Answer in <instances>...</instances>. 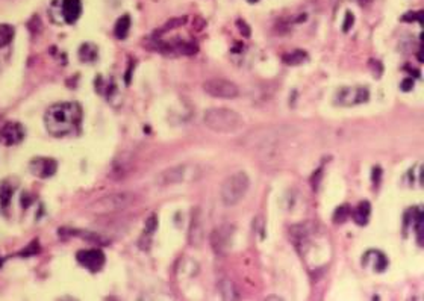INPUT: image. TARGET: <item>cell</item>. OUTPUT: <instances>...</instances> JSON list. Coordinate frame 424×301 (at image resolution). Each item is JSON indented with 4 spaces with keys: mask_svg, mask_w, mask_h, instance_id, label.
<instances>
[{
    "mask_svg": "<svg viewBox=\"0 0 424 301\" xmlns=\"http://www.w3.org/2000/svg\"><path fill=\"white\" fill-rule=\"evenodd\" d=\"M82 106L76 102H62L52 105L46 115V130L52 137H67L75 134L82 121Z\"/></svg>",
    "mask_w": 424,
    "mask_h": 301,
    "instance_id": "1",
    "label": "cell"
},
{
    "mask_svg": "<svg viewBox=\"0 0 424 301\" xmlns=\"http://www.w3.org/2000/svg\"><path fill=\"white\" fill-rule=\"evenodd\" d=\"M203 123L217 134H237L245 124L238 112L227 108L208 109L203 115Z\"/></svg>",
    "mask_w": 424,
    "mask_h": 301,
    "instance_id": "2",
    "label": "cell"
},
{
    "mask_svg": "<svg viewBox=\"0 0 424 301\" xmlns=\"http://www.w3.org/2000/svg\"><path fill=\"white\" fill-rule=\"evenodd\" d=\"M250 188V179L247 173L244 171H237L231 174L221 185L220 190V198L224 206H235L245 197V194Z\"/></svg>",
    "mask_w": 424,
    "mask_h": 301,
    "instance_id": "3",
    "label": "cell"
},
{
    "mask_svg": "<svg viewBox=\"0 0 424 301\" xmlns=\"http://www.w3.org/2000/svg\"><path fill=\"white\" fill-rule=\"evenodd\" d=\"M197 166H188V165H178V166H171L164 170L162 173H159L156 176V183L161 186H168V185H178L182 183L188 179H191L189 174H196Z\"/></svg>",
    "mask_w": 424,
    "mask_h": 301,
    "instance_id": "4",
    "label": "cell"
},
{
    "mask_svg": "<svg viewBox=\"0 0 424 301\" xmlns=\"http://www.w3.org/2000/svg\"><path fill=\"white\" fill-rule=\"evenodd\" d=\"M370 91L364 86H345L337 92L335 103L340 106H356L368 102Z\"/></svg>",
    "mask_w": 424,
    "mask_h": 301,
    "instance_id": "5",
    "label": "cell"
},
{
    "mask_svg": "<svg viewBox=\"0 0 424 301\" xmlns=\"http://www.w3.org/2000/svg\"><path fill=\"white\" fill-rule=\"evenodd\" d=\"M234 235H235L234 225L223 224V225L217 227V229L211 233V239H209L214 251H215L217 254H220V256L226 254V253L232 248Z\"/></svg>",
    "mask_w": 424,
    "mask_h": 301,
    "instance_id": "6",
    "label": "cell"
},
{
    "mask_svg": "<svg viewBox=\"0 0 424 301\" xmlns=\"http://www.w3.org/2000/svg\"><path fill=\"white\" fill-rule=\"evenodd\" d=\"M203 89L215 99H235L239 94L238 86L226 79H209L203 83Z\"/></svg>",
    "mask_w": 424,
    "mask_h": 301,
    "instance_id": "7",
    "label": "cell"
},
{
    "mask_svg": "<svg viewBox=\"0 0 424 301\" xmlns=\"http://www.w3.org/2000/svg\"><path fill=\"white\" fill-rule=\"evenodd\" d=\"M132 201V197L131 194H112V195H108L105 198L99 200L96 204H94V211L97 212H112V211H120V209H125L126 206H129Z\"/></svg>",
    "mask_w": 424,
    "mask_h": 301,
    "instance_id": "8",
    "label": "cell"
},
{
    "mask_svg": "<svg viewBox=\"0 0 424 301\" xmlns=\"http://www.w3.org/2000/svg\"><path fill=\"white\" fill-rule=\"evenodd\" d=\"M76 259L82 267H85L86 270L97 273L103 268L105 265V254L103 251L93 248V250H80L76 254Z\"/></svg>",
    "mask_w": 424,
    "mask_h": 301,
    "instance_id": "9",
    "label": "cell"
},
{
    "mask_svg": "<svg viewBox=\"0 0 424 301\" xmlns=\"http://www.w3.org/2000/svg\"><path fill=\"white\" fill-rule=\"evenodd\" d=\"M25 138V127L17 121H9L0 129V141L5 145H17Z\"/></svg>",
    "mask_w": 424,
    "mask_h": 301,
    "instance_id": "10",
    "label": "cell"
},
{
    "mask_svg": "<svg viewBox=\"0 0 424 301\" xmlns=\"http://www.w3.org/2000/svg\"><path fill=\"white\" fill-rule=\"evenodd\" d=\"M56 168H58V162L55 159H49V158H37V159H32L29 164L30 173L41 179L52 177L56 173Z\"/></svg>",
    "mask_w": 424,
    "mask_h": 301,
    "instance_id": "11",
    "label": "cell"
},
{
    "mask_svg": "<svg viewBox=\"0 0 424 301\" xmlns=\"http://www.w3.org/2000/svg\"><path fill=\"white\" fill-rule=\"evenodd\" d=\"M82 14V3L80 0H62V17L68 25L78 22Z\"/></svg>",
    "mask_w": 424,
    "mask_h": 301,
    "instance_id": "12",
    "label": "cell"
},
{
    "mask_svg": "<svg viewBox=\"0 0 424 301\" xmlns=\"http://www.w3.org/2000/svg\"><path fill=\"white\" fill-rule=\"evenodd\" d=\"M362 264H364L365 267H371L374 271L380 273V271H383V270L388 267V259L385 257L383 253L371 250V251H367V253H365V256H364V259H362Z\"/></svg>",
    "mask_w": 424,
    "mask_h": 301,
    "instance_id": "13",
    "label": "cell"
},
{
    "mask_svg": "<svg viewBox=\"0 0 424 301\" xmlns=\"http://www.w3.org/2000/svg\"><path fill=\"white\" fill-rule=\"evenodd\" d=\"M202 239H203L202 221H200V218H197V215H192L191 229H189V242H191V246H200Z\"/></svg>",
    "mask_w": 424,
    "mask_h": 301,
    "instance_id": "14",
    "label": "cell"
},
{
    "mask_svg": "<svg viewBox=\"0 0 424 301\" xmlns=\"http://www.w3.org/2000/svg\"><path fill=\"white\" fill-rule=\"evenodd\" d=\"M370 214H371L370 203H368V201H361V203L356 206V209L353 211V219H355V222H356V224H359V225H365V224L368 222Z\"/></svg>",
    "mask_w": 424,
    "mask_h": 301,
    "instance_id": "15",
    "label": "cell"
},
{
    "mask_svg": "<svg viewBox=\"0 0 424 301\" xmlns=\"http://www.w3.org/2000/svg\"><path fill=\"white\" fill-rule=\"evenodd\" d=\"M218 289H220L221 295L226 300H237V298H239V294L238 291H237V288H235V285H234V281L229 280V278H223L218 283Z\"/></svg>",
    "mask_w": 424,
    "mask_h": 301,
    "instance_id": "16",
    "label": "cell"
},
{
    "mask_svg": "<svg viewBox=\"0 0 424 301\" xmlns=\"http://www.w3.org/2000/svg\"><path fill=\"white\" fill-rule=\"evenodd\" d=\"M129 30H131V17L128 14H125L117 20L115 28H114V33L118 40H125L128 36Z\"/></svg>",
    "mask_w": 424,
    "mask_h": 301,
    "instance_id": "17",
    "label": "cell"
},
{
    "mask_svg": "<svg viewBox=\"0 0 424 301\" xmlns=\"http://www.w3.org/2000/svg\"><path fill=\"white\" fill-rule=\"evenodd\" d=\"M97 47L96 46H93V44H90V43H86V44H83L82 47H80L79 50V58L83 61V62H93L96 58H97Z\"/></svg>",
    "mask_w": 424,
    "mask_h": 301,
    "instance_id": "18",
    "label": "cell"
},
{
    "mask_svg": "<svg viewBox=\"0 0 424 301\" xmlns=\"http://www.w3.org/2000/svg\"><path fill=\"white\" fill-rule=\"evenodd\" d=\"M14 33H15V30L11 25H0V49L6 47L12 41Z\"/></svg>",
    "mask_w": 424,
    "mask_h": 301,
    "instance_id": "19",
    "label": "cell"
},
{
    "mask_svg": "<svg viewBox=\"0 0 424 301\" xmlns=\"http://www.w3.org/2000/svg\"><path fill=\"white\" fill-rule=\"evenodd\" d=\"M306 59H308V55H306V52H303V50H294L291 53L284 56V61H285V64H288V65H298V64L305 62Z\"/></svg>",
    "mask_w": 424,
    "mask_h": 301,
    "instance_id": "20",
    "label": "cell"
},
{
    "mask_svg": "<svg viewBox=\"0 0 424 301\" xmlns=\"http://www.w3.org/2000/svg\"><path fill=\"white\" fill-rule=\"evenodd\" d=\"M12 194H14V186L8 185V183H3L0 186V204L3 209H6L11 203V198H12Z\"/></svg>",
    "mask_w": 424,
    "mask_h": 301,
    "instance_id": "21",
    "label": "cell"
},
{
    "mask_svg": "<svg viewBox=\"0 0 424 301\" xmlns=\"http://www.w3.org/2000/svg\"><path fill=\"white\" fill-rule=\"evenodd\" d=\"M348 215H350V209H348V206H340L337 211H335V214H333V221L338 224V222H344L345 219L348 218Z\"/></svg>",
    "mask_w": 424,
    "mask_h": 301,
    "instance_id": "22",
    "label": "cell"
},
{
    "mask_svg": "<svg viewBox=\"0 0 424 301\" xmlns=\"http://www.w3.org/2000/svg\"><path fill=\"white\" fill-rule=\"evenodd\" d=\"M186 22L185 17H182V18H174V20H171V22H168L164 28L161 29L159 32H165V30H170V29H174V28H179V26H182L184 23Z\"/></svg>",
    "mask_w": 424,
    "mask_h": 301,
    "instance_id": "23",
    "label": "cell"
},
{
    "mask_svg": "<svg viewBox=\"0 0 424 301\" xmlns=\"http://www.w3.org/2000/svg\"><path fill=\"white\" fill-rule=\"evenodd\" d=\"M156 225H158V221H156V217L153 215V217H150V218L147 219V225H146V232L147 233H153L155 230H156Z\"/></svg>",
    "mask_w": 424,
    "mask_h": 301,
    "instance_id": "24",
    "label": "cell"
},
{
    "mask_svg": "<svg viewBox=\"0 0 424 301\" xmlns=\"http://www.w3.org/2000/svg\"><path fill=\"white\" fill-rule=\"evenodd\" d=\"M353 22H355V17H353V14H351V12H347V14H345L344 23H343V26H344V28H343V30H344V32H348V29L351 28Z\"/></svg>",
    "mask_w": 424,
    "mask_h": 301,
    "instance_id": "25",
    "label": "cell"
},
{
    "mask_svg": "<svg viewBox=\"0 0 424 301\" xmlns=\"http://www.w3.org/2000/svg\"><path fill=\"white\" fill-rule=\"evenodd\" d=\"M238 25H239V30H241V33H242L244 36H250V29H249V26H247L244 22H241V20L238 22Z\"/></svg>",
    "mask_w": 424,
    "mask_h": 301,
    "instance_id": "26",
    "label": "cell"
},
{
    "mask_svg": "<svg viewBox=\"0 0 424 301\" xmlns=\"http://www.w3.org/2000/svg\"><path fill=\"white\" fill-rule=\"evenodd\" d=\"M412 85H414L412 79H404V81H403V83H401V88H403L404 91H409Z\"/></svg>",
    "mask_w": 424,
    "mask_h": 301,
    "instance_id": "27",
    "label": "cell"
},
{
    "mask_svg": "<svg viewBox=\"0 0 424 301\" xmlns=\"http://www.w3.org/2000/svg\"><path fill=\"white\" fill-rule=\"evenodd\" d=\"M249 2H250V3H256L258 0H249Z\"/></svg>",
    "mask_w": 424,
    "mask_h": 301,
    "instance_id": "28",
    "label": "cell"
},
{
    "mask_svg": "<svg viewBox=\"0 0 424 301\" xmlns=\"http://www.w3.org/2000/svg\"><path fill=\"white\" fill-rule=\"evenodd\" d=\"M368 0H361V3H367Z\"/></svg>",
    "mask_w": 424,
    "mask_h": 301,
    "instance_id": "29",
    "label": "cell"
}]
</instances>
